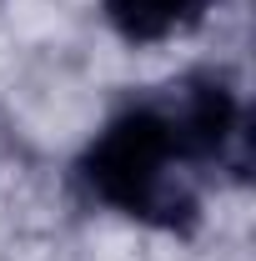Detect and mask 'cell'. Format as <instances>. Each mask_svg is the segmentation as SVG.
<instances>
[{
    "instance_id": "cell-1",
    "label": "cell",
    "mask_w": 256,
    "mask_h": 261,
    "mask_svg": "<svg viewBox=\"0 0 256 261\" xmlns=\"http://www.w3.org/2000/svg\"><path fill=\"white\" fill-rule=\"evenodd\" d=\"M171 166H181V156L171 146V130L161 121V111L146 100V106L121 111L91 141V151L81 161V176L106 206L126 211V216L146 221V226L191 231L196 196Z\"/></svg>"
},
{
    "instance_id": "cell-2",
    "label": "cell",
    "mask_w": 256,
    "mask_h": 261,
    "mask_svg": "<svg viewBox=\"0 0 256 261\" xmlns=\"http://www.w3.org/2000/svg\"><path fill=\"white\" fill-rule=\"evenodd\" d=\"M151 106L161 111V121L171 130L181 166L226 161V151L246 136L241 130V100L221 75H186V81L166 86Z\"/></svg>"
},
{
    "instance_id": "cell-3",
    "label": "cell",
    "mask_w": 256,
    "mask_h": 261,
    "mask_svg": "<svg viewBox=\"0 0 256 261\" xmlns=\"http://www.w3.org/2000/svg\"><path fill=\"white\" fill-rule=\"evenodd\" d=\"M196 5L201 0H106V15L126 40L151 45V40H166L171 31H181L196 15Z\"/></svg>"
}]
</instances>
